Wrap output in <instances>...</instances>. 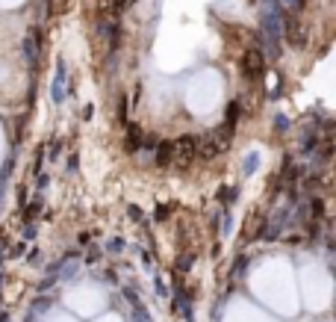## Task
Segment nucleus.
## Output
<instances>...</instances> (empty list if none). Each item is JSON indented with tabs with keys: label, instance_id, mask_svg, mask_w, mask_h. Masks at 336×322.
Segmentation results:
<instances>
[{
	"label": "nucleus",
	"instance_id": "nucleus-1",
	"mask_svg": "<svg viewBox=\"0 0 336 322\" xmlns=\"http://www.w3.org/2000/svg\"><path fill=\"white\" fill-rule=\"evenodd\" d=\"M38 60H41V30L33 27V30L24 36V62L33 68V71H36Z\"/></svg>",
	"mask_w": 336,
	"mask_h": 322
},
{
	"label": "nucleus",
	"instance_id": "nucleus-2",
	"mask_svg": "<svg viewBox=\"0 0 336 322\" xmlns=\"http://www.w3.org/2000/svg\"><path fill=\"white\" fill-rule=\"evenodd\" d=\"M68 65L65 60H56V74H53V80H50V101L53 104H62L65 95H68Z\"/></svg>",
	"mask_w": 336,
	"mask_h": 322
},
{
	"label": "nucleus",
	"instance_id": "nucleus-3",
	"mask_svg": "<svg viewBox=\"0 0 336 322\" xmlns=\"http://www.w3.org/2000/svg\"><path fill=\"white\" fill-rule=\"evenodd\" d=\"M239 65H242V74H245L248 80H260V77L265 74V60H263V53H260L257 48L248 50V53L242 56Z\"/></svg>",
	"mask_w": 336,
	"mask_h": 322
},
{
	"label": "nucleus",
	"instance_id": "nucleus-4",
	"mask_svg": "<svg viewBox=\"0 0 336 322\" xmlns=\"http://www.w3.org/2000/svg\"><path fill=\"white\" fill-rule=\"evenodd\" d=\"M174 145V157L180 154V157H186V160H189V157H195V151H198V136H192V133H183L180 139H177V142H171Z\"/></svg>",
	"mask_w": 336,
	"mask_h": 322
},
{
	"label": "nucleus",
	"instance_id": "nucleus-5",
	"mask_svg": "<svg viewBox=\"0 0 336 322\" xmlns=\"http://www.w3.org/2000/svg\"><path fill=\"white\" fill-rule=\"evenodd\" d=\"M198 151H201V157H204V160H213V157L221 151L218 133H209V136H204V139H198Z\"/></svg>",
	"mask_w": 336,
	"mask_h": 322
},
{
	"label": "nucleus",
	"instance_id": "nucleus-6",
	"mask_svg": "<svg viewBox=\"0 0 336 322\" xmlns=\"http://www.w3.org/2000/svg\"><path fill=\"white\" fill-rule=\"evenodd\" d=\"M139 148H142V127L127 124V154H136Z\"/></svg>",
	"mask_w": 336,
	"mask_h": 322
},
{
	"label": "nucleus",
	"instance_id": "nucleus-7",
	"mask_svg": "<svg viewBox=\"0 0 336 322\" xmlns=\"http://www.w3.org/2000/svg\"><path fill=\"white\" fill-rule=\"evenodd\" d=\"M171 160H174V145L159 142V148H156V166H168Z\"/></svg>",
	"mask_w": 336,
	"mask_h": 322
},
{
	"label": "nucleus",
	"instance_id": "nucleus-8",
	"mask_svg": "<svg viewBox=\"0 0 336 322\" xmlns=\"http://www.w3.org/2000/svg\"><path fill=\"white\" fill-rule=\"evenodd\" d=\"M257 166H260V154H257V151H251V154L245 157V163H242V175H254V172H257Z\"/></svg>",
	"mask_w": 336,
	"mask_h": 322
},
{
	"label": "nucleus",
	"instance_id": "nucleus-9",
	"mask_svg": "<svg viewBox=\"0 0 336 322\" xmlns=\"http://www.w3.org/2000/svg\"><path fill=\"white\" fill-rule=\"evenodd\" d=\"M236 119H239V101H233L230 104V109H227V124H224V130H233V124H236Z\"/></svg>",
	"mask_w": 336,
	"mask_h": 322
},
{
	"label": "nucleus",
	"instance_id": "nucleus-10",
	"mask_svg": "<svg viewBox=\"0 0 336 322\" xmlns=\"http://www.w3.org/2000/svg\"><path fill=\"white\" fill-rule=\"evenodd\" d=\"M275 130L277 133H286L289 130V119H286V116H277V119H275Z\"/></svg>",
	"mask_w": 336,
	"mask_h": 322
},
{
	"label": "nucleus",
	"instance_id": "nucleus-11",
	"mask_svg": "<svg viewBox=\"0 0 336 322\" xmlns=\"http://www.w3.org/2000/svg\"><path fill=\"white\" fill-rule=\"evenodd\" d=\"M121 249H124V242H121V239H112V242H109V251H112V254H118Z\"/></svg>",
	"mask_w": 336,
	"mask_h": 322
},
{
	"label": "nucleus",
	"instance_id": "nucleus-12",
	"mask_svg": "<svg viewBox=\"0 0 336 322\" xmlns=\"http://www.w3.org/2000/svg\"><path fill=\"white\" fill-rule=\"evenodd\" d=\"M118 116H121V121L127 119V98H121V107H118Z\"/></svg>",
	"mask_w": 336,
	"mask_h": 322
},
{
	"label": "nucleus",
	"instance_id": "nucleus-13",
	"mask_svg": "<svg viewBox=\"0 0 336 322\" xmlns=\"http://www.w3.org/2000/svg\"><path fill=\"white\" fill-rule=\"evenodd\" d=\"M59 151H62V142L56 139V142L50 145V157H59Z\"/></svg>",
	"mask_w": 336,
	"mask_h": 322
},
{
	"label": "nucleus",
	"instance_id": "nucleus-14",
	"mask_svg": "<svg viewBox=\"0 0 336 322\" xmlns=\"http://www.w3.org/2000/svg\"><path fill=\"white\" fill-rule=\"evenodd\" d=\"M286 6H292V9H304V0H283Z\"/></svg>",
	"mask_w": 336,
	"mask_h": 322
},
{
	"label": "nucleus",
	"instance_id": "nucleus-15",
	"mask_svg": "<svg viewBox=\"0 0 336 322\" xmlns=\"http://www.w3.org/2000/svg\"><path fill=\"white\" fill-rule=\"evenodd\" d=\"M127 213H130L133 219H142V210H139V207H133V204H130V207H127Z\"/></svg>",
	"mask_w": 336,
	"mask_h": 322
}]
</instances>
